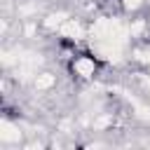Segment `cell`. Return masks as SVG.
Instances as JSON below:
<instances>
[{
  "mask_svg": "<svg viewBox=\"0 0 150 150\" xmlns=\"http://www.w3.org/2000/svg\"><path fill=\"white\" fill-rule=\"evenodd\" d=\"M68 66H70V73H73L77 80H84V82L94 80L96 73H98V59H96V56H89V54H77V56H73Z\"/></svg>",
  "mask_w": 150,
  "mask_h": 150,
  "instance_id": "1",
  "label": "cell"
},
{
  "mask_svg": "<svg viewBox=\"0 0 150 150\" xmlns=\"http://www.w3.org/2000/svg\"><path fill=\"white\" fill-rule=\"evenodd\" d=\"M19 141H21L19 122H12L9 117H5L2 124H0V143L2 145H12V143H19Z\"/></svg>",
  "mask_w": 150,
  "mask_h": 150,
  "instance_id": "2",
  "label": "cell"
}]
</instances>
